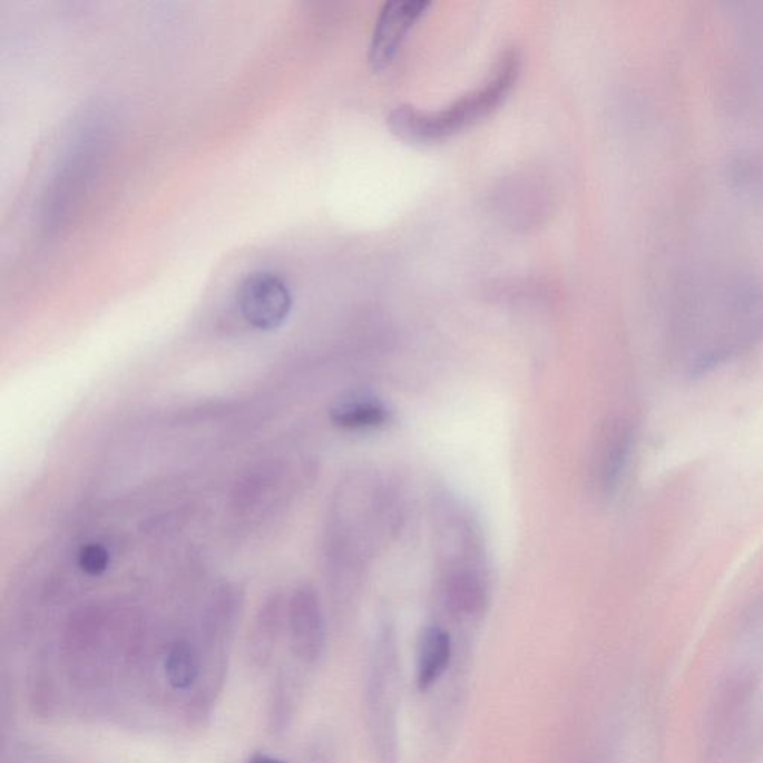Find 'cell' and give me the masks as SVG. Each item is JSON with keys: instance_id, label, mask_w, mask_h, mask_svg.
<instances>
[{"instance_id": "cell-6", "label": "cell", "mask_w": 763, "mask_h": 763, "mask_svg": "<svg viewBox=\"0 0 763 763\" xmlns=\"http://www.w3.org/2000/svg\"><path fill=\"white\" fill-rule=\"evenodd\" d=\"M633 448L634 432L628 423L612 419L604 425L594 456L595 479L603 491H612L619 482Z\"/></svg>"}, {"instance_id": "cell-12", "label": "cell", "mask_w": 763, "mask_h": 763, "mask_svg": "<svg viewBox=\"0 0 763 763\" xmlns=\"http://www.w3.org/2000/svg\"><path fill=\"white\" fill-rule=\"evenodd\" d=\"M295 678L285 669H280L275 681H273L271 695L267 703V730L273 736L284 735L288 730L294 717Z\"/></svg>"}, {"instance_id": "cell-11", "label": "cell", "mask_w": 763, "mask_h": 763, "mask_svg": "<svg viewBox=\"0 0 763 763\" xmlns=\"http://www.w3.org/2000/svg\"><path fill=\"white\" fill-rule=\"evenodd\" d=\"M447 601L458 616L480 615L487 604V593H485L482 580L475 573H453L447 581Z\"/></svg>"}, {"instance_id": "cell-3", "label": "cell", "mask_w": 763, "mask_h": 763, "mask_svg": "<svg viewBox=\"0 0 763 763\" xmlns=\"http://www.w3.org/2000/svg\"><path fill=\"white\" fill-rule=\"evenodd\" d=\"M237 306L250 325L262 332H273L288 320L293 311V294L280 275L254 272L241 282Z\"/></svg>"}, {"instance_id": "cell-7", "label": "cell", "mask_w": 763, "mask_h": 763, "mask_svg": "<svg viewBox=\"0 0 763 763\" xmlns=\"http://www.w3.org/2000/svg\"><path fill=\"white\" fill-rule=\"evenodd\" d=\"M282 625H284V610L280 599L264 604L260 610L248 639V658L255 669H267L276 655L280 644Z\"/></svg>"}, {"instance_id": "cell-1", "label": "cell", "mask_w": 763, "mask_h": 763, "mask_svg": "<svg viewBox=\"0 0 763 763\" xmlns=\"http://www.w3.org/2000/svg\"><path fill=\"white\" fill-rule=\"evenodd\" d=\"M763 338V291L732 268L698 273L678 290L669 348L678 372L701 378L752 350Z\"/></svg>"}, {"instance_id": "cell-13", "label": "cell", "mask_w": 763, "mask_h": 763, "mask_svg": "<svg viewBox=\"0 0 763 763\" xmlns=\"http://www.w3.org/2000/svg\"><path fill=\"white\" fill-rule=\"evenodd\" d=\"M47 663H38L35 674L30 678V695L35 712L39 714H50L55 705V681H52Z\"/></svg>"}, {"instance_id": "cell-9", "label": "cell", "mask_w": 763, "mask_h": 763, "mask_svg": "<svg viewBox=\"0 0 763 763\" xmlns=\"http://www.w3.org/2000/svg\"><path fill=\"white\" fill-rule=\"evenodd\" d=\"M390 412L381 400L370 395H352L332 409V421L345 430H373L385 425Z\"/></svg>"}, {"instance_id": "cell-10", "label": "cell", "mask_w": 763, "mask_h": 763, "mask_svg": "<svg viewBox=\"0 0 763 763\" xmlns=\"http://www.w3.org/2000/svg\"><path fill=\"white\" fill-rule=\"evenodd\" d=\"M163 668H165V677L172 689L179 692L193 689L202 677L200 653L187 639H178L167 648Z\"/></svg>"}, {"instance_id": "cell-4", "label": "cell", "mask_w": 763, "mask_h": 763, "mask_svg": "<svg viewBox=\"0 0 763 763\" xmlns=\"http://www.w3.org/2000/svg\"><path fill=\"white\" fill-rule=\"evenodd\" d=\"M291 652L303 665H315L325 647V622L315 590L299 588L285 612Z\"/></svg>"}, {"instance_id": "cell-2", "label": "cell", "mask_w": 763, "mask_h": 763, "mask_svg": "<svg viewBox=\"0 0 763 763\" xmlns=\"http://www.w3.org/2000/svg\"><path fill=\"white\" fill-rule=\"evenodd\" d=\"M519 72L518 51H506L482 86L439 111H422L410 105L397 106L388 117V126L409 143L432 144L451 138L496 111L515 87Z\"/></svg>"}, {"instance_id": "cell-15", "label": "cell", "mask_w": 763, "mask_h": 763, "mask_svg": "<svg viewBox=\"0 0 763 763\" xmlns=\"http://www.w3.org/2000/svg\"><path fill=\"white\" fill-rule=\"evenodd\" d=\"M246 763H286L285 761H282L280 757H273L268 756V754L264 753H255L253 756H250L248 761Z\"/></svg>"}, {"instance_id": "cell-5", "label": "cell", "mask_w": 763, "mask_h": 763, "mask_svg": "<svg viewBox=\"0 0 763 763\" xmlns=\"http://www.w3.org/2000/svg\"><path fill=\"white\" fill-rule=\"evenodd\" d=\"M430 6L428 0H391L383 6L370 42L369 61L373 70L379 72L394 61L401 43Z\"/></svg>"}, {"instance_id": "cell-14", "label": "cell", "mask_w": 763, "mask_h": 763, "mask_svg": "<svg viewBox=\"0 0 763 763\" xmlns=\"http://www.w3.org/2000/svg\"><path fill=\"white\" fill-rule=\"evenodd\" d=\"M109 552L99 542H88L78 554V566L88 576H100L108 570Z\"/></svg>"}, {"instance_id": "cell-8", "label": "cell", "mask_w": 763, "mask_h": 763, "mask_svg": "<svg viewBox=\"0 0 763 763\" xmlns=\"http://www.w3.org/2000/svg\"><path fill=\"white\" fill-rule=\"evenodd\" d=\"M451 658V635L440 626L423 630L418 647V689L423 692L434 686L447 673Z\"/></svg>"}]
</instances>
